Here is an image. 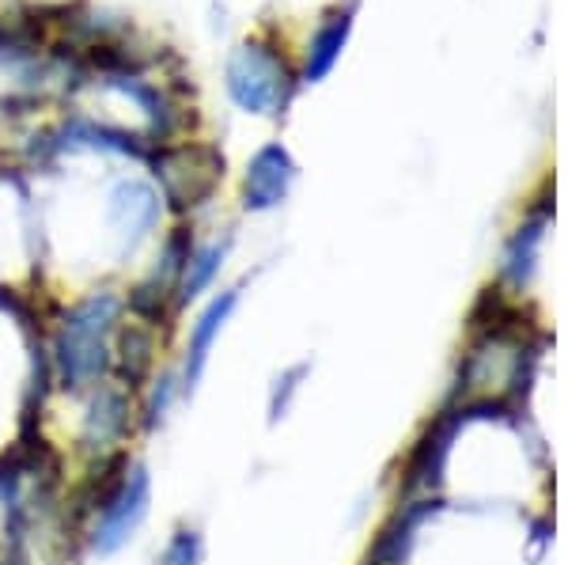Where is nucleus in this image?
<instances>
[{
	"mask_svg": "<svg viewBox=\"0 0 568 565\" xmlns=\"http://www.w3.org/2000/svg\"><path fill=\"white\" fill-rule=\"evenodd\" d=\"M122 331V300L114 293H91L61 315L53 331V376L61 391L84 395L114 372V339Z\"/></svg>",
	"mask_w": 568,
	"mask_h": 565,
	"instance_id": "obj_1",
	"label": "nucleus"
},
{
	"mask_svg": "<svg viewBox=\"0 0 568 565\" xmlns=\"http://www.w3.org/2000/svg\"><path fill=\"white\" fill-rule=\"evenodd\" d=\"M224 77H227V95L246 114H277L284 99H288L292 72L284 65L281 53L262 42L235 46L232 58H227Z\"/></svg>",
	"mask_w": 568,
	"mask_h": 565,
	"instance_id": "obj_2",
	"label": "nucleus"
},
{
	"mask_svg": "<svg viewBox=\"0 0 568 565\" xmlns=\"http://www.w3.org/2000/svg\"><path fill=\"white\" fill-rule=\"evenodd\" d=\"M149 508H152V475L144 463H130L118 475L114 486L106 490L103 505H99V516L91 524V551L99 558L118 554L141 532V524L149 521Z\"/></svg>",
	"mask_w": 568,
	"mask_h": 565,
	"instance_id": "obj_3",
	"label": "nucleus"
},
{
	"mask_svg": "<svg viewBox=\"0 0 568 565\" xmlns=\"http://www.w3.org/2000/svg\"><path fill=\"white\" fill-rule=\"evenodd\" d=\"M155 179H160L163 194L175 209H194L224 179V157L213 144L186 141V144H163L155 149Z\"/></svg>",
	"mask_w": 568,
	"mask_h": 565,
	"instance_id": "obj_4",
	"label": "nucleus"
},
{
	"mask_svg": "<svg viewBox=\"0 0 568 565\" xmlns=\"http://www.w3.org/2000/svg\"><path fill=\"white\" fill-rule=\"evenodd\" d=\"M235 307H240V289H224V293H216L209 300L205 312L197 315V323L190 326L186 357H182V369H179L182 395H190V391L201 384V376H205V369H209V357H213V345L220 342V334H224L227 319L235 315Z\"/></svg>",
	"mask_w": 568,
	"mask_h": 565,
	"instance_id": "obj_5",
	"label": "nucleus"
},
{
	"mask_svg": "<svg viewBox=\"0 0 568 565\" xmlns=\"http://www.w3.org/2000/svg\"><path fill=\"white\" fill-rule=\"evenodd\" d=\"M130 425H133L130 387L103 380V384L91 391V406L84 414V444L91 452H110L114 444L125 441Z\"/></svg>",
	"mask_w": 568,
	"mask_h": 565,
	"instance_id": "obj_6",
	"label": "nucleus"
},
{
	"mask_svg": "<svg viewBox=\"0 0 568 565\" xmlns=\"http://www.w3.org/2000/svg\"><path fill=\"white\" fill-rule=\"evenodd\" d=\"M292 179H296V163L281 144H265L254 152V160L246 163V179H243V205L251 213H265V209L281 205L288 194Z\"/></svg>",
	"mask_w": 568,
	"mask_h": 565,
	"instance_id": "obj_7",
	"label": "nucleus"
},
{
	"mask_svg": "<svg viewBox=\"0 0 568 565\" xmlns=\"http://www.w3.org/2000/svg\"><path fill=\"white\" fill-rule=\"evenodd\" d=\"M110 224L130 240H144L160 224V194L144 182H118L110 194Z\"/></svg>",
	"mask_w": 568,
	"mask_h": 565,
	"instance_id": "obj_8",
	"label": "nucleus"
},
{
	"mask_svg": "<svg viewBox=\"0 0 568 565\" xmlns=\"http://www.w3.org/2000/svg\"><path fill=\"white\" fill-rule=\"evenodd\" d=\"M152 350L155 339L149 326H125L118 331V353H114V372L122 387H141V380L149 376L152 369Z\"/></svg>",
	"mask_w": 568,
	"mask_h": 565,
	"instance_id": "obj_9",
	"label": "nucleus"
},
{
	"mask_svg": "<svg viewBox=\"0 0 568 565\" xmlns=\"http://www.w3.org/2000/svg\"><path fill=\"white\" fill-rule=\"evenodd\" d=\"M224 259H227L224 243H213V248H194V254H190V262H186V270H182V278H179L175 304L186 307L190 300H197L201 293H209V285L216 281V273L224 270Z\"/></svg>",
	"mask_w": 568,
	"mask_h": 565,
	"instance_id": "obj_10",
	"label": "nucleus"
},
{
	"mask_svg": "<svg viewBox=\"0 0 568 565\" xmlns=\"http://www.w3.org/2000/svg\"><path fill=\"white\" fill-rule=\"evenodd\" d=\"M345 34H349V16H329V20L318 27L315 39H311L307 50V80H323L329 65L337 61L345 46Z\"/></svg>",
	"mask_w": 568,
	"mask_h": 565,
	"instance_id": "obj_11",
	"label": "nucleus"
},
{
	"mask_svg": "<svg viewBox=\"0 0 568 565\" xmlns=\"http://www.w3.org/2000/svg\"><path fill=\"white\" fill-rule=\"evenodd\" d=\"M182 395V384H179V372H163V376L152 380L149 387V398H144V410H141V425L144 430H160L163 422H168L171 406L179 403Z\"/></svg>",
	"mask_w": 568,
	"mask_h": 565,
	"instance_id": "obj_12",
	"label": "nucleus"
},
{
	"mask_svg": "<svg viewBox=\"0 0 568 565\" xmlns=\"http://www.w3.org/2000/svg\"><path fill=\"white\" fill-rule=\"evenodd\" d=\"M160 565H205V539L194 527H179L168 543H163Z\"/></svg>",
	"mask_w": 568,
	"mask_h": 565,
	"instance_id": "obj_13",
	"label": "nucleus"
},
{
	"mask_svg": "<svg viewBox=\"0 0 568 565\" xmlns=\"http://www.w3.org/2000/svg\"><path fill=\"white\" fill-rule=\"evenodd\" d=\"M304 376H307V364H296L292 372L277 376V384H273V395H270V422H277V417L288 414L292 395L300 391V380H304Z\"/></svg>",
	"mask_w": 568,
	"mask_h": 565,
	"instance_id": "obj_14",
	"label": "nucleus"
}]
</instances>
